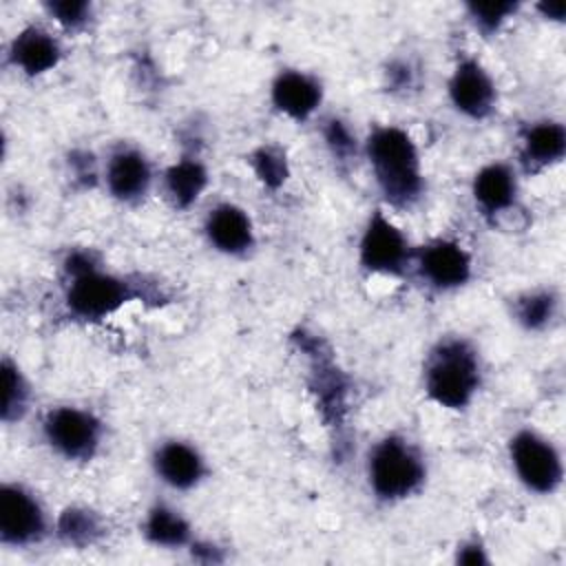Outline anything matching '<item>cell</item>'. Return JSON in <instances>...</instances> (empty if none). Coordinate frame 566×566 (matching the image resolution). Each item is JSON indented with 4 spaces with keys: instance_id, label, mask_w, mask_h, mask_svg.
<instances>
[{
    "instance_id": "9c48e42d",
    "label": "cell",
    "mask_w": 566,
    "mask_h": 566,
    "mask_svg": "<svg viewBox=\"0 0 566 566\" xmlns=\"http://www.w3.org/2000/svg\"><path fill=\"white\" fill-rule=\"evenodd\" d=\"M449 99L453 108L471 119H484L495 106V84L478 60H462L449 80Z\"/></svg>"
},
{
    "instance_id": "7402d4cb",
    "label": "cell",
    "mask_w": 566,
    "mask_h": 566,
    "mask_svg": "<svg viewBox=\"0 0 566 566\" xmlns=\"http://www.w3.org/2000/svg\"><path fill=\"white\" fill-rule=\"evenodd\" d=\"M557 310V298L553 292L546 290H537V292H528L524 296H520L515 301V318L524 329H544Z\"/></svg>"
},
{
    "instance_id": "e0dca14e",
    "label": "cell",
    "mask_w": 566,
    "mask_h": 566,
    "mask_svg": "<svg viewBox=\"0 0 566 566\" xmlns=\"http://www.w3.org/2000/svg\"><path fill=\"white\" fill-rule=\"evenodd\" d=\"M566 153V130L559 122H537L522 135L520 161L528 172L544 170Z\"/></svg>"
},
{
    "instance_id": "4fadbf2b",
    "label": "cell",
    "mask_w": 566,
    "mask_h": 566,
    "mask_svg": "<svg viewBox=\"0 0 566 566\" xmlns=\"http://www.w3.org/2000/svg\"><path fill=\"white\" fill-rule=\"evenodd\" d=\"M153 467L157 478L177 491L197 486L206 475V462L201 453L181 440H168L159 444L153 455Z\"/></svg>"
},
{
    "instance_id": "30bf717a",
    "label": "cell",
    "mask_w": 566,
    "mask_h": 566,
    "mask_svg": "<svg viewBox=\"0 0 566 566\" xmlns=\"http://www.w3.org/2000/svg\"><path fill=\"white\" fill-rule=\"evenodd\" d=\"M418 272L436 290H455L471 279V256L460 243L436 239L418 252Z\"/></svg>"
},
{
    "instance_id": "8fae6325",
    "label": "cell",
    "mask_w": 566,
    "mask_h": 566,
    "mask_svg": "<svg viewBox=\"0 0 566 566\" xmlns=\"http://www.w3.org/2000/svg\"><path fill=\"white\" fill-rule=\"evenodd\" d=\"M106 188L124 203H135L148 195L153 184V170L144 153L137 148H117L106 161Z\"/></svg>"
},
{
    "instance_id": "5b68a950",
    "label": "cell",
    "mask_w": 566,
    "mask_h": 566,
    "mask_svg": "<svg viewBox=\"0 0 566 566\" xmlns=\"http://www.w3.org/2000/svg\"><path fill=\"white\" fill-rule=\"evenodd\" d=\"M42 431L51 449L66 460H91L102 440V422L80 407H53Z\"/></svg>"
},
{
    "instance_id": "9a60e30c",
    "label": "cell",
    "mask_w": 566,
    "mask_h": 566,
    "mask_svg": "<svg viewBox=\"0 0 566 566\" xmlns=\"http://www.w3.org/2000/svg\"><path fill=\"white\" fill-rule=\"evenodd\" d=\"M60 57H62L60 42L40 27L22 29L9 46L11 64L29 77H35L55 69Z\"/></svg>"
},
{
    "instance_id": "603a6c76",
    "label": "cell",
    "mask_w": 566,
    "mask_h": 566,
    "mask_svg": "<svg viewBox=\"0 0 566 566\" xmlns=\"http://www.w3.org/2000/svg\"><path fill=\"white\" fill-rule=\"evenodd\" d=\"M252 168L259 177V181L268 188H279L290 175L285 153L276 146H261L252 155Z\"/></svg>"
},
{
    "instance_id": "ffe728a7",
    "label": "cell",
    "mask_w": 566,
    "mask_h": 566,
    "mask_svg": "<svg viewBox=\"0 0 566 566\" xmlns=\"http://www.w3.org/2000/svg\"><path fill=\"white\" fill-rule=\"evenodd\" d=\"M57 535L73 546L93 544L102 535V520L84 506H69L57 517Z\"/></svg>"
},
{
    "instance_id": "6da1fadb",
    "label": "cell",
    "mask_w": 566,
    "mask_h": 566,
    "mask_svg": "<svg viewBox=\"0 0 566 566\" xmlns=\"http://www.w3.org/2000/svg\"><path fill=\"white\" fill-rule=\"evenodd\" d=\"M365 155L385 199L405 208L422 192V170L411 135L398 126H378L365 142Z\"/></svg>"
},
{
    "instance_id": "8992f818",
    "label": "cell",
    "mask_w": 566,
    "mask_h": 566,
    "mask_svg": "<svg viewBox=\"0 0 566 566\" xmlns=\"http://www.w3.org/2000/svg\"><path fill=\"white\" fill-rule=\"evenodd\" d=\"M64 298L73 316L82 321H99L117 312L130 298V290L128 283H124L122 279L91 268L86 272L69 276Z\"/></svg>"
},
{
    "instance_id": "52a82bcc",
    "label": "cell",
    "mask_w": 566,
    "mask_h": 566,
    "mask_svg": "<svg viewBox=\"0 0 566 566\" xmlns=\"http://www.w3.org/2000/svg\"><path fill=\"white\" fill-rule=\"evenodd\" d=\"M46 515L38 497L20 484L0 489V542L7 546H31L46 535Z\"/></svg>"
},
{
    "instance_id": "ac0fdd59",
    "label": "cell",
    "mask_w": 566,
    "mask_h": 566,
    "mask_svg": "<svg viewBox=\"0 0 566 566\" xmlns=\"http://www.w3.org/2000/svg\"><path fill=\"white\" fill-rule=\"evenodd\" d=\"M164 186L175 208H190L208 186V172L199 159L184 157L164 172Z\"/></svg>"
},
{
    "instance_id": "d4e9b609",
    "label": "cell",
    "mask_w": 566,
    "mask_h": 566,
    "mask_svg": "<svg viewBox=\"0 0 566 566\" xmlns=\"http://www.w3.org/2000/svg\"><path fill=\"white\" fill-rule=\"evenodd\" d=\"M44 7L49 15L64 29H80L91 18V4L84 0H53Z\"/></svg>"
},
{
    "instance_id": "cb8c5ba5",
    "label": "cell",
    "mask_w": 566,
    "mask_h": 566,
    "mask_svg": "<svg viewBox=\"0 0 566 566\" xmlns=\"http://www.w3.org/2000/svg\"><path fill=\"white\" fill-rule=\"evenodd\" d=\"M517 9V2H509V0H495V2H469L467 11L471 15V20L475 22V27L482 33H493L502 27V22L506 18H511Z\"/></svg>"
},
{
    "instance_id": "4316f807",
    "label": "cell",
    "mask_w": 566,
    "mask_h": 566,
    "mask_svg": "<svg viewBox=\"0 0 566 566\" xmlns=\"http://www.w3.org/2000/svg\"><path fill=\"white\" fill-rule=\"evenodd\" d=\"M455 562L467 564V566H480V564H486L489 557L484 553V546L473 539V542H464L462 546H458Z\"/></svg>"
},
{
    "instance_id": "484cf974",
    "label": "cell",
    "mask_w": 566,
    "mask_h": 566,
    "mask_svg": "<svg viewBox=\"0 0 566 566\" xmlns=\"http://www.w3.org/2000/svg\"><path fill=\"white\" fill-rule=\"evenodd\" d=\"M325 142L332 148V153L340 159L349 157L354 153V135L340 119H329L325 124Z\"/></svg>"
},
{
    "instance_id": "2e32d148",
    "label": "cell",
    "mask_w": 566,
    "mask_h": 566,
    "mask_svg": "<svg viewBox=\"0 0 566 566\" xmlns=\"http://www.w3.org/2000/svg\"><path fill=\"white\" fill-rule=\"evenodd\" d=\"M475 206L484 212V214H500L504 210H509L515 201L517 195V179L515 172L511 170V166L495 161V164H486L484 168H480L473 177V186H471Z\"/></svg>"
},
{
    "instance_id": "7c38bea8",
    "label": "cell",
    "mask_w": 566,
    "mask_h": 566,
    "mask_svg": "<svg viewBox=\"0 0 566 566\" xmlns=\"http://www.w3.org/2000/svg\"><path fill=\"white\" fill-rule=\"evenodd\" d=\"M210 245L223 254H245L254 245V230L248 212L234 203L214 206L203 223Z\"/></svg>"
},
{
    "instance_id": "ba28073f",
    "label": "cell",
    "mask_w": 566,
    "mask_h": 566,
    "mask_svg": "<svg viewBox=\"0 0 566 566\" xmlns=\"http://www.w3.org/2000/svg\"><path fill=\"white\" fill-rule=\"evenodd\" d=\"M358 252H360V265L376 274L400 276L409 261V248H407L405 234L380 210L371 212L363 230Z\"/></svg>"
},
{
    "instance_id": "5bb4252c",
    "label": "cell",
    "mask_w": 566,
    "mask_h": 566,
    "mask_svg": "<svg viewBox=\"0 0 566 566\" xmlns=\"http://www.w3.org/2000/svg\"><path fill=\"white\" fill-rule=\"evenodd\" d=\"M323 99L321 84L301 71H281L272 82V104L283 115L303 122L318 108Z\"/></svg>"
},
{
    "instance_id": "3957f363",
    "label": "cell",
    "mask_w": 566,
    "mask_h": 566,
    "mask_svg": "<svg viewBox=\"0 0 566 566\" xmlns=\"http://www.w3.org/2000/svg\"><path fill=\"white\" fill-rule=\"evenodd\" d=\"M424 475L427 469L420 453L400 436H387L369 451V489L382 502H398L418 493L424 484Z\"/></svg>"
},
{
    "instance_id": "d6986e66",
    "label": "cell",
    "mask_w": 566,
    "mask_h": 566,
    "mask_svg": "<svg viewBox=\"0 0 566 566\" xmlns=\"http://www.w3.org/2000/svg\"><path fill=\"white\" fill-rule=\"evenodd\" d=\"M144 535L150 544L161 548H181L190 542V524L168 504H155L144 520Z\"/></svg>"
},
{
    "instance_id": "7a4b0ae2",
    "label": "cell",
    "mask_w": 566,
    "mask_h": 566,
    "mask_svg": "<svg viewBox=\"0 0 566 566\" xmlns=\"http://www.w3.org/2000/svg\"><path fill=\"white\" fill-rule=\"evenodd\" d=\"M480 387V360L462 338L440 340L424 363V391L444 409H464Z\"/></svg>"
},
{
    "instance_id": "83f0119b",
    "label": "cell",
    "mask_w": 566,
    "mask_h": 566,
    "mask_svg": "<svg viewBox=\"0 0 566 566\" xmlns=\"http://www.w3.org/2000/svg\"><path fill=\"white\" fill-rule=\"evenodd\" d=\"M537 9H539L546 18H551V20H562L566 7H564L562 0H555V2H542V4H537Z\"/></svg>"
},
{
    "instance_id": "44dd1931",
    "label": "cell",
    "mask_w": 566,
    "mask_h": 566,
    "mask_svg": "<svg viewBox=\"0 0 566 566\" xmlns=\"http://www.w3.org/2000/svg\"><path fill=\"white\" fill-rule=\"evenodd\" d=\"M29 409V385L20 367L11 360H2V420H20Z\"/></svg>"
},
{
    "instance_id": "277c9868",
    "label": "cell",
    "mask_w": 566,
    "mask_h": 566,
    "mask_svg": "<svg viewBox=\"0 0 566 566\" xmlns=\"http://www.w3.org/2000/svg\"><path fill=\"white\" fill-rule=\"evenodd\" d=\"M509 458L517 480L533 493L548 495L562 484L564 467L559 451L531 429L517 431L509 442Z\"/></svg>"
}]
</instances>
